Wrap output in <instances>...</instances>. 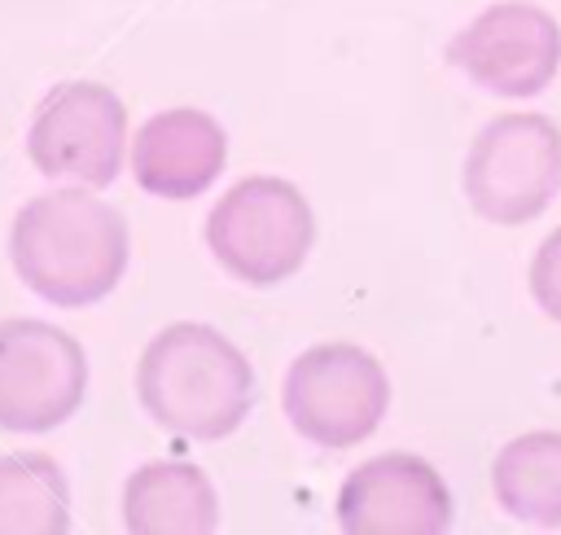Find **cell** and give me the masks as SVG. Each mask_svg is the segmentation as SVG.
<instances>
[{"label": "cell", "mask_w": 561, "mask_h": 535, "mask_svg": "<svg viewBox=\"0 0 561 535\" xmlns=\"http://www.w3.org/2000/svg\"><path fill=\"white\" fill-rule=\"evenodd\" d=\"M337 526L346 535H443L451 526V491L425 456L381 452L346 474Z\"/></svg>", "instance_id": "obj_9"}, {"label": "cell", "mask_w": 561, "mask_h": 535, "mask_svg": "<svg viewBox=\"0 0 561 535\" xmlns=\"http://www.w3.org/2000/svg\"><path fill=\"white\" fill-rule=\"evenodd\" d=\"M140 408L180 439H228L250 403L254 373L237 342L197 320H175L158 329L136 360Z\"/></svg>", "instance_id": "obj_2"}, {"label": "cell", "mask_w": 561, "mask_h": 535, "mask_svg": "<svg viewBox=\"0 0 561 535\" xmlns=\"http://www.w3.org/2000/svg\"><path fill=\"white\" fill-rule=\"evenodd\" d=\"M561 193V127L548 114L513 110L491 118L465 158V197L469 206L500 224L517 228L539 219Z\"/></svg>", "instance_id": "obj_4"}, {"label": "cell", "mask_w": 561, "mask_h": 535, "mask_svg": "<svg viewBox=\"0 0 561 535\" xmlns=\"http://www.w3.org/2000/svg\"><path fill=\"white\" fill-rule=\"evenodd\" d=\"M123 526L131 535H206L219 526V496L193 460H145L123 482Z\"/></svg>", "instance_id": "obj_11"}, {"label": "cell", "mask_w": 561, "mask_h": 535, "mask_svg": "<svg viewBox=\"0 0 561 535\" xmlns=\"http://www.w3.org/2000/svg\"><path fill=\"white\" fill-rule=\"evenodd\" d=\"M228 162V132L193 105L158 110L131 136V175L153 197H197L206 193Z\"/></svg>", "instance_id": "obj_10"}, {"label": "cell", "mask_w": 561, "mask_h": 535, "mask_svg": "<svg viewBox=\"0 0 561 535\" xmlns=\"http://www.w3.org/2000/svg\"><path fill=\"white\" fill-rule=\"evenodd\" d=\"M530 298L561 325V228H552L530 259Z\"/></svg>", "instance_id": "obj_14"}, {"label": "cell", "mask_w": 561, "mask_h": 535, "mask_svg": "<svg viewBox=\"0 0 561 535\" xmlns=\"http://www.w3.org/2000/svg\"><path fill=\"white\" fill-rule=\"evenodd\" d=\"M311 241V202L298 193V184L280 175L237 180L206 215V246L215 263L254 289L289 281L307 263Z\"/></svg>", "instance_id": "obj_3"}, {"label": "cell", "mask_w": 561, "mask_h": 535, "mask_svg": "<svg viewBox=\"0 0 561 535\" xmlns=\"http://www.w3.org/2000/svg\"><path fill=\"white\" fill-rule=\"evenodd\" d=\"M127 105L114 88L75 79L61 83L31 118L26 158L39 175H70L88 189H105L123 171Z\"/></svg>", "instance_id": "obj_7"}, {"label": "cell", "mask_w": 561, "mask_h": 535, "mask_svg": "<svg viewBox=\"0 0 561 535\" xmlns=\"http://www.w3.org/2000/svg\"><path fill=\"white\" fill-rule=\"evenodd\" d=\"M447 61L495 96H535L561 70V26L530 0H500L451 35Z\"/></svg>", "instance_id": "obj_8"}, {"label": "cell", "mask_w": 561, "mask_h": 535, "mask_svg": "<svg viewBox=\"0 0 561 535\" xmlns=\"http://www.w3.org/2000/svg\"><path fill=\"white\" fill-rule=\"evenodd\" d=\"M70 487L53 456H0V535H66Z\"/></svg>", "instance_id": "obj_13"}, {"label": "cell", "mask_w": 561, "mask_h": 535, "mask_svg": "<svg viewBox=\"0 0 561 535\" xmlns=\"http://www.w3.org/2000/svg\"><path fill=\"white\" fill-rule=\"evenodd\" d=\"M131 237L118 206L88 184L31 197L13 215L9 259L18 281L53 307H92L127 272Z\"/></svg>", "instance_id": "obj_1"}, {"label": "cell", "mask_w": 561, "mask_h": 535, "mask_svg": "<svg viewBox=\"0 0 561 535\" xmlns=\"http://www.w3.org/2000/svg\"><path fill=\"white\" fill-rule=\"evenodd\" d=\"M88 395V355L75 333L35 320H0V430L48 434L66 425Z\"/></svg>", "instance_id": "obj_6"}, {"label": "cell", "mask_w": 561, "mask_h": 535, "mask_svg": "<svg viewBox=\"0 0 561 535\" xmlns=\"http://www.w3.org/2000/svg\"><path fill=\"white\" fill-rule=\"evenodd\" d=\"M491 491L522 526H561V434L530 430L508 439L491 460Z\"/></svg>", "instance_id": "obj_12"}, {"label": "cell", "mask_w": 561, "mask_h": 535, "mask_svg": "<svg viewBox=\"0 0 561 535\" xmlns=\"http://www.w3.org/2000/svg\"><path fill=\"white\" fill-rule=\"evenodd\" d=\"M280 403L289 425L316 447H355L381 425L390 377L355 342H316L289 364Z\"/></svg>", "instance_id": "obj_5"}]
</instances>
